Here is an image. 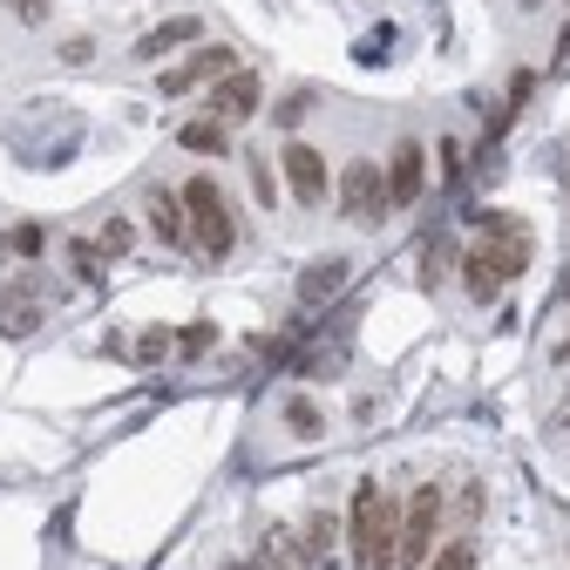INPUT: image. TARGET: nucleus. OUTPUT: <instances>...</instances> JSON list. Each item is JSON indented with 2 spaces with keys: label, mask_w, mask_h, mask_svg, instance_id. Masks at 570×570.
<instances>
[{
  "label": "nucleus",
  "mask_w": 570,
  "mask_h": 570,
  "mask_svg": "<svg viewBox=\"0 0 570 570\" xmlns=\"http://www.w3.org/2000/svg\"><path fill=\"white\" fill-rule=\"evenodd\" d=\"M232 68H238V55L210 41V48H190L177 68H164V82H157V89H164V96H190V89H210V82H225Z\"/></svg>",
  "instance_id": "obj_6"
},
{
  "label": "nucleus",
  "mask_w": 570,
  "mask_h": 570,
  "mask_svg": "<svg viewBox=\"0 0 570 570\" xmlns=\"http://www.w3.org/2000/svg\"><path fill=\"white\" fill-rule=\"evenodd\" d=\"M421 190H428V150L414 136H401L394 157H387V204L407 210V204H421Z\"/></svg>",
  "instance_id": "obj_9"
},
{
  "label": "nucleus",
  "mask_w": 570,
  "mask_h": 570,
  "mask_svg": "<svg viewBox=\"0 0 570 570\" xmlns=\"http://www.w3.org/2000/svg\"><path fill=\"white\" fill-rule=\"evenodd\" d=\"M252 570H293V563H285V530H265V537H258Z\"/></svg>",
  "instance_id": "obj_18"
},
{
  "label": "nucleus",
  "mask_w": 570,
  "mask_h": 570,
  "mask_svg": "<svg viewBox=\"0 0 570 570\" xmlns=\"http://www.w3.org/2000/svg\"><path fill=\"white\" fill-rule=\"evenodd\" d=\"M177 142H184L190 157H225V150H232V129H225L218 116H190V122L177 129Z\"/></svg>",
  "instance_id": "obj_14"
},
{
  "label": "nucleus",
  "mask_w": 570,
  "mask_h": 570,
  "mask_svg": "<svg viewBox=\"0 0 570 570\" xmlns=\"http://www.w3.org/2000/svg\"><path fill=\"white\" fill-rule=\"evenodd\" d=\"M340 530H346V523H340L333 510H313V517H306V530H299V543H293V550H299V563H306V570H326V563H333Z\"/></svg>",
  "instance_id": "obj_11"
},
{
  "label": "nucleus",
  "mask_w": 570,
  "mask_h": 570,
  "mask_svg": "<svg viewBox=\"0 0 570 570\" xmlns=\"http://www.w3.org/2000/svg\"><path fill=\"white\" fill-rule=\"evenodd\" d=\"M150 232L170 245V252H190V218H184V190H150Z\"/></svg>",
  "instance_id": "obj_10"
},
{
  "label": "nucleus",
  "mask_w": 570,
  "mask_h": 570,
  "mask_svg": "<svg viewBox=\"0 0 570 570\" xmlns=\"http://www.w3.org/2000/svg\"><path fill=\"white\" fill-rule=\"evenodd\" d=\"M387 210H394V204H387V170H381V164L361 157V164L340 170V218H346V225H381Z\"/></svg>",
  "instance_id": "obj_5"
},
{
  "label": "nucleus",
  "mask_w": 570,
  "mask_h": 570,
  "mask_svg": "<svg viewBox=\"0 0 570 570\" xmlns=\"http://www.w3.org/2000/svg\"><path fill=\"white\" fill-rule=\"evenodd\" d=\"M129 245H136V225H129V218H109V225H102V238H96V252H102V258H122Z\"/></svg>",
  "instance_id": "obj_19"
},
{
  "label": "nucleus",
  "mask_w": 570,
  "mask_h": 570,
  "mask_svg": "<svg viewBox=\"0 0 570 570\" xmlns=\"http://www.w3.org/2000/svg\"><path fill=\"white\" fill-rule=\"evenodd\" d=\"M530 272V225L517 218V210H475V245L462 252V285L469 299H495L510 278Z\"/></svg>",
  "instance_id": "obj_1"
},
{
  "label": "nucleus",
  "mask_w": 570,
  "mask_h": 570,
  "mask_svg": "<svg viewBox=\"0 0 570 570\" xmlns=\"http://www.w3.org/2000/svg\"><path fill=\"white\" fill-rule=\"evenodd\" d=\"M346 285V258H320L313 272H299V306H320V299H333Z\"/></svg>",
  "instance_id": "obj_15"
},
{
  "label": "nucleus",
  "mask_w": 570,
  "mask_h": 570,
  "mask_svg": "<svg viewBox=\"0 0 570 570\" xmlns=\"http://www.w3.org/2000/svg\"><path fill=\"white\" fill-rule=\"evenodd\" d=\"M14 21H48V0H8Z\"/></svg>",
  "instance_id": "obj_26"
},
{
  "label": "nucleus",
  "mask_w": 570,
  "mask_h": 570,
  "mask_svg": "<svg viewBox=\"0 0 570 570\" xmlns=\"http://www.w3.org/2000/svg\"><path fill=\"white\" fill-rule=\"evenodd\" d=\"M170 346H177V340H170L164 326H150V333H142V340H136V361H164V353H170Z\"/></svg>",
  "instance_id": "obj_21"
},
{
  "label": "nucleus",
  "mask_w": 570,
  "mask_h": 570,
  "mask_svg": "<svg viewBox=\"0 0 570 570\" xmlns=\"http://www.w3.org/2000/svg\"><path fill=\"white\" fill-rule=\"evenodd\" d=\"M285 428L313 442V435H320V407H313V401H293V407H285Z\"/></svg>",
  "instance_id": "obj_20"
},
{
  "label": "nucleus",
  "mask_w": 570,
  "mask_h": 570,
  "mask_svg": "<svg viewBox=\"0 0 570 570\" xmlns=\"http://www.w3.org/2000/svg\"><path fill=\"white\" fill-rule=\"evenodd\" d=\"M278 177H285V190H293L299 204H320L326 190H333V177H326V157L313 150V142H285V150H278Z\"/></svg>",
  "instance_id": "obj_8"
},
{
  "label": "nucleus",
  "mask_w": 570,
  "mask_h": 570,
  "mask_svg": "<svg viewBox=\"0 0 570 570\" xmlns=\"http://www.w3.org/2000/svg\"><path fill=\"white\" fill-rule=\"evenodd\" d=\"M184 218H190V252H204V258H232L238 218H232L225 190L210 184V177H190V184H184Z\"/></svg>",
  "instance_id": "obj_3"
},
{
  "label": "nucleus",
  "mask_w": 570,
  "mask_h": 570,
  "mask_svg": "<svg viewBox=\"0 0 570 570\" xmlns=\"http://www.w3.org/2000/svg\"><path fill=\"white\" fill-rule=\"evenodd\" d=\"M35 326H41L35 278H21V285H8V293H0V333H8V340H28Z\"/></svg>",
  "instance_id": "obj_13"
},
{
  "label": "nucleus",
  "mask_w": 570,
  "mask_h": 570,
  "mask_svg": "<svg viewBox=\"0 0 570 570\" xmlns=\"http://www.w3.org/2000/svg\"><path fill=\"white\" fill-rule=\"evenodd\" d=\"M346 550L361 570H394V550H401V503L381 489V482H361L346 503Z\"/></svg>",
  "instance_id": "obj_2"
},
{
  "label": "nucleus",
  "mask_w": 570,
  "mask_h": 570,
  "mask_svg": "<svg viewBox=\"0 0 570 570\" xmlns=\"http://www.w3.org/2000/svg\"><path fill=\"white\" fill-rule=\"evenodd\" d=\"M48 232L41 225H14V232H0V258H41Z\"/></svg>",
  "instance_id": "obj_16"
},
{
  "label": "nucleus",
  "mask_w": 570,
  "mask_h": 570,
  "mask_svg": "<svg viewBox=\"0 0 570 570\" xmlns=\"http://www.w3.org/2000/svg\"><path fill=\"white\" fill-rule=\"evenodd\" d=\"M306 109H313V89H293V96H285V102H278V122H285V129H293V122H299Z\"/></svg>",
  "instance_id": "obj_24"
},
{
  "label": "nucleus",
  "mask_w": 570,
  "mask_h": 570,
  "mask_svg": "<svg viewBox=\"0 0 570 570\" xmlns=\"http://www.w3.org/2000/svg\"><path fill=\"white\" fill-rule=\"evenodd\" d=\"M550 68H557V76L570 68V28H563V41H557V61H550Z\"/></svg>",
  "instance_id": "obj_27"
},
{
  "label": "nucleus",
  "mask_w": 570,
  "mask_h": 570,
  "mask_svg": "<svg viewBox=\"0 0 570 570\" xmlns=\"http://www.w3.org/2000/svg\"><path fill=\"white\" fill-rule=\"evenodd\" d=\"M435 537H442V489L421 482L407 503H401V550H394V570H421L435 557Z\"/></svg>",
  "instance_id": "obj_4"
},
{
  "label": "nucleus",
  "mask_w": 570,
  "mask_h": 570,
  "mask_svg": "<svg viewBox=\"0 0 570 570\" xmlns=\"http://www.w3.org/2000/svg\"><path fill=\"white\" fill-rule=\"evenodd\" d=\"M210 340H218V333H210V326L197 320V326H184V333H177V353H204Z\"/></svg>",
  "instance_id": "obj_25"
},
{
  "label": "nucleus",
  "mask_w": 570,
  "mask_h": 570,
  "mask_svg": "<svg viewBox=\"0 0 570 570\" xmlns=\"http://www.w3.org/2000/svg\"><path fill=\"white\" fill-rule=\"evenodd\" d=\"M258 102H265V82L252 76V68H232L225 82H210L204 116H218V122L232 129V122H252V116H258Z\"/></svg>",
  "instance_id": "obj_7"
},
{
  "label": "nucleus",
  "mask_w": 570,
  "mask_h": 570,
  "mask_svg": "<svg viewBox=\"0 0 570 570\" xmlns=\"http://www.w3.org/2000/svg\"><path fill=\"white\" fill-rule=\"evenodd\" d=\"M252 190H258V204H278V177H272L265 157H252Z\"/></svg>",
  "instance_id": "obj_22"
},
{
  "label": "nucleus",
  "mask_w": 570,
  "mask_h": 570,
  "mask_svg": "<svg viewBox=\"0 0 570 570\" xmlns=\"http://www.w3.org/2000/svg\"><path fill=\"white\" fill-rule=\"evenodd\" d=\"M557 361H570V340H563V346H557Z\"/></svg>",
  "instance_id": "obj_28"
},
{
  "label": "nucleus",
  "mask_w": 570,
  "mask_h": 570,
  "mask_svg": "<svg viewBox=\"0 0 570 570\" xmlns=\"http://www.w3.org/2000/svg\"><path fill=\"white\" fill-rule=\"evenodd\" d=\"M204 28H197V14H170V21H157L150 35L136 41V61H164V55H177V48H190Z\"/></svg>",
  "instance_id": "obj_12"
},
{
  "label": "nucleus",
  "mask_w": 570,
  "mask_h": 570,
  "mask_svg": "<svg viewBox=\"0 0 570 570\" xmlns=\"http://www.w3.org/2000/svg\"><path fill=\"white\" fill-rule=\"evenodd\" d=\"M421 570H475V543H469V537H455V543H442L435 557H428Z\"/></svg>",
  "instance_id": "obj_17"
},
{
  "label": "nucleus",
  "mask_w": 570,
  "mask_h": 570,
  "mask_svg": "<svg viewBox=\"0 0 570 570\" xmlns=\"http://www.w3.org/2000/svg\"><path fill=\"white\" fill-rule=\"evenodd\" d=\"M68 258H76V272H82V278H96V272H102V252H96L89 238H76V245H68Z\"/></svg>",
  "instance_id": "obj_23"
}]
</instances>
